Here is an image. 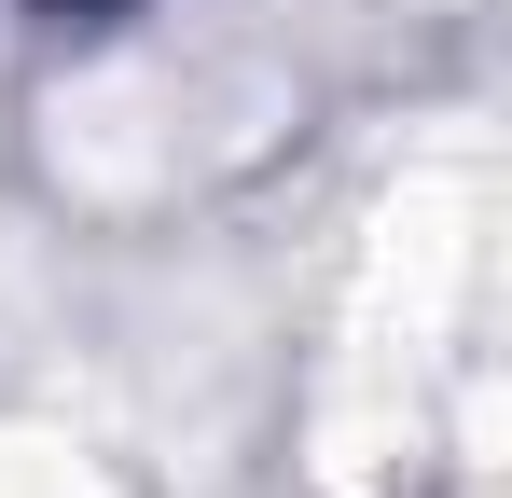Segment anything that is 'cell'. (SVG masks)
Wrapping results in <instances>:
<instances>
[]
</instances>
